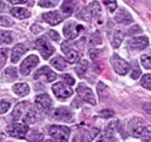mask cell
<instances>
[{
	"mask_svg": "<svg viewBox=\"0 0 151 142\" xmlns=\"http://www.w3.org/2000/svg\"><path fill=\"white\" fill-rule=\"evenodd\" d=\"M102 14V7L98 1H92L88 6H86L83 10L80 11V14H78V18H81L83 21L91 22L94 18H98Z\"/></svg>",
	"mask_w": 151,
	"mask_h": 142,
	"instance_id": "6da1fadb",
	"label": "cell"
},
{
	"mask_svg": "<svg viewBox=\"0 0 151 142\" xmlns=\"http://www.w3.org/2000/svg\"><path fill=\"white\" fill-rule=\"evenodd\" d=\"M51 137L57 142H68L70 136V129L63 125H52L48 130Z\"/></svg>",
	"mask_w": 151,
	"mask_h": 142,
	"instance_id": "7a4b0ae2",
	"label": "cell"
},
{
	"mask_svg": "<svg viewBox=\"0 0 151 142\" xmlns=\"http://www.w3.org/2000/svg\"><path fill=\"white\" fill-rule=\"evenodd\" d=\"M6 131L10 136L16 137V138H23L26 137L27 133H28V126L26 123H15L11 124L6 128Z\"/></svg>",
	"mask_w": 151,
	"mask_h": 142,
	"instance_id": "3957f363",
	"label": "cell"
},
{
	"mask_svg": "<svg viewBox=\"0 0 151 142\" xmlns=\"http://www.w3.org/2000/svg\"><path fill=\"white\" fill-rule=\"evenodd\" d=\"M52 118L55 121H60L65 123H71L74 122V113L68 108V107H57L52 112Z\"/></svg>",
	"mask_w": 151,
	"mask_h": 142,
	"instance_id": "277c9868",
	"label": "cell"
},
{
	"mask_svg": "<svg viewBox=\"0 0 151 142\" xmlns=\"http://www.w3.org/2000/svg\"><path fill=\"white\" fill-rule=\"evenodd\" d=\"M76 92L79 94V96L85 101L87 102V104H91V105H96V96L93 94L92 90L87 87L85 83H80L78 86V89H76Z\"/></svg>",
	"mask_w": 151,
	"mask_h": 142,
	"instance_id": "5b68a950",
	"label": "cell"
},
{
	"mask_svg": "<svg viewBox=\"0 0 151 142\" xmlns=\"http://www.w3.org/2000/svg\"><path fill=\"white\" fill-rule=\"evenodd\" d=\"M52 90H53V94L59 100H65L69 96H71V94H73V90L70 89V87L67 86L65 83H63V82L55 83L53 87H52Z\"/></svg>",
	"mask_w": 151,
	"mask_h": 142,
	"instance_id": "8992f818",
	"label": "cell"
},
{
	"mask_svg": "<svg viewBox=\"0 0 151 142\" xmlns=\"http://www.w3.org/2000/svg\"><path fill=\"white\" fill-rule=\"evenodd\" d=\"M36 47L39 49V52L41 53V57L44 59H48L51 57V54H53V52H55V47L51 46V44L47 41L46 37L39 39V40L36 41Z\"/></svg>",
	"mask_w": 151,
	"mask_h": 142,
	"instance_id": "52a82bcc",
	"label": "cell"
},
{
	"mask_svg": "<svg viewBox=\"0 0 151 142\" xmlns=\"http://www.w3.org/2000/svg\"><path fill=\"white\" fill-rule=\"evenodd\" d=\"M83 30V27L80 24H76L75 22H68L65 23L64 28H63V34H64V36L68 39V40H73V39H75L79 34L80 31Z\"/></svg>",
	"mask_w": 151,
	"mask_h": 142,
	"instance_id": "ba28073f",
	"label": "cell"
},
{
	"mask_svg": "<svg viewBox=\"0 0 151 142\" xmlns=\"http://www.w3.org/2000/svg\"><path fill=\"white\" fill-rule=\"evenodd\" d=\"M111 65L119 75H126L129 70L128 63L123 60L121 57H119L117 54H114L111 57Z\"/></svg>",
	"mask_w": 151,
	"mask_h": 142,
	"instance_id": "9c48e42d",
	"label": "cell"
},
{
	"mask_svg": "<svg viewBox=\"0 0 151 142\" xmlns=\"http://www.w3.org/2000/svg\"><path fill=\"white\" fill-rule=\"evenodd\" d=\"M35 105L37 107V110L47 113L50 110H51L52 106V101L51 98H50L47 94H40V95H36L35 96Z\"/></svg>",
	"mask_w": 151,
	"mask_h": 142,
	"instance_id": "30bf717a",
	"label": "cell"
},
{
	"mask_svg": "<svg viewBox=\"0 0 151 142\" xmlns=\"http://www.w3.org/2000/svg\"><path fill=\"white\" fill-rule=\"evenodd\" d=\"M32 107V105H30V102H28V101H22V102H19V104H17L16 106H15V108H14V111H12V113H11V119L12 121H18V119H21L22 117H24V114H26L27 112H28V110Z\"/></svg>",
	"mask_w": 151,
	"mask_h": 142,
	"instance_id": "8fae6325",
	"label": "cell"
},
{
	"mask_svg": "<svg viewBox=\"0 0 151 142\" xmlns=\"http://www.w3.org/2000/svg\"><path fill=\"white\" fill-rule=\"evenodd\" d=\"M56 73L48 66H42L37 70L34 75V80H41L45 82H53L56 80Z\"/></svg>",
	"mask_w": 151,
	"mask_h": 142,
	"instance_id": "7c38bea8",
	"label": "cell"
},
{
	"mask_svg": "<svg viewBox=\"0 0 151 142\" xmlns=\"http://www.w3.org/2000/svg\"><path fill=\"white\" fill-rule=\"evenodd\" d=\"M37 64H39V58H37L36 56L32 54V56L27 57L26 59L22 61V64H21V68H19L21 69V73L24 75V76L29 75L32 69H34Z\"/></svg>",
	"mask_w": 151,
	"mask_h": 142,
	"instance_id": "4fadbf2b",
	"label": "cell"
},
{
	"mask_svg": "<svg viewBox=\"0 0 151 142\" xmlns=\"http://www.w3.org/2000/svg\"><path fill=\"white\" fill-rule=\"evenodd\" d=\"M149 45V40L146 36H139V37H133L127 41V48L131 51H142L146 48Z\"/></svg>",
	"mask_w": 151,
	"mask_h": 142,
	"instance_id": "5bb4252c",
	"label": "cell"
},
{
	"mask_svg": "<svg viewBox=\"0 0 151 142\" xmlns=\"http://www.w3.org/2000/svg\"><path fill=\"white\" fill-rule=\"evenodd\" d=\"M143 119L142 118H133L129 121L128 123V133L134 136V137H139L143 129H144V125H143Z\"/></svg>",
	"mask_w": 151,
	"mask_h": 142,
	"instance_id": "9a60e30c",
	"label": "cell"
},
{
	"mask_svg": "<svg viewBox=\"0 0 151 142\" xmlns=\"http://www.w3.org/2000/svg\"><path fill=\"white\" fill-rule=\"evenodd\" d=\"M42 19L45 22H47L51 25H57L62 22V16L58 11H52V12H46V14L42 15Z\"/></svg>",
	"mask_w": 151,
	"mask_h": 142,
	"instance_id": "2e32d148",
	"label": "cell"
},
{
	"mask_svg": "<svg viewBox=\"0 0 151 142\" xmlns=\"http://www.w3.org/2000/svg\"><path fill=\"white\" fill-rule=\"evenodd\" d=\"M115 21L116 23H120V24H129L133 22V18L129 15V12H127L124 9H120L117 11V14L115 15Z\"/></svg>",
	"mask_w": 151,
	"mask_h": 142,
	"instance_id": "e0dca14e",
	"label": "cell"
},
{
	"mask_svg": "<svg viewBox=\"0 0 151 142\" xmlns=\"http://www.w3.org/2000/svg\"><path fill=\"white\" fill-rule=\"evenodd\" d=\"M27 52V47L26 45H22V44H18L16 45L14 48H12V53H11V61L12 63H17L21 57Z\"/></svg>",
	"mask_w": 151,
	"mask_h": 142,
	"instance_id": "ac0fdd59",
	"label": "cell"
},
{
	"mask_svg": "<svg viewBox=\"0 0 151 142\" xmlns=\"http://www.w3.org/2000/svg\"><path fill=\"white\" fill-rule=\"evenodd\" d=\"M12 90L15 92V94H17L19 96H26L27 94H29L30 88L27 83H17L12 87Z\"/></svg>",
	"mask_w": 151,
	"mask_h": 142,
	"instance_id": "d6986e66",
	"label": "cell"
},
{
	"mask_svg": "<svg viewBox=\"0 0 151 142\" xmlns=\"http://www.w3.org/2000/svg\"><path fill=\"white\" fill-rule=\"evenodd\" d=\"M76 5H78V0H64V3H63L60 6V10L64 12V14L70 15L74 12Z\"/></svg>",
	"mask_w": 151,
	"mask_h": 142,
	"instance_id": "ffe728a7",
	"label": "cell"
},
{
	"mask_svg": "<svg viewBox=\"0 0 151 142\" xmlns=\"http://www.w3.org/2000/svg\"><path fill=\"white\" fill-rule=\"evenodd\" d=\"M11 14L18 19H24L30 17V12L27 9H22V7H14L11 10Z\"/></svg>",
	"mask_w": 151,
	"mask_h": 142,
	"instance_id": "44dd1931",
	"label": "cell"
},
{
	"mask_svg": "<svg viewBox=\"0 0 151 142\" xmlns=\"http://www.w3.org/2000/svg\"><path fill=\"white\" fill-rule=\"evenodd\" d=\"M26 138L28 140V142H44V136L41 133L36 131V130H30L27 133Z\"/></svg>",
	"mask_w": 151,
	"mask_h": 142,
	"instance_id": "7402d4cb",
	"label": "cell"
},
{
	"mask_svg": "<svg viewBox=\"0 0 151 142\" xmlns=\"http://www.w3.org/2000/svg\"><path fill=\"white\" fill-rule=\"evenodd\" d=\"M64 53L67 56L68 63H70V64H74V63H76V61L80 60V53L78 52V51L73 49V48H68Z\"/></svg>",
	"mask_w": 151,
	"mask_h": 142,
	"instance_id": "603a6c76",
	"label": "cell"
},
{
	"mask_svg": "<svg viewBox=\"0 0 151 142\" xmlns=\"http://www.w3.org/2000/svg\"><path fill=\"white\" fill-rule=\"evenodd\" d=\"M23 121H24V123H26V124H33V123H35L37 121V113H36V111L33 107H30L28 110V112L24 114Z\"/></svg>",
	"mask_w": 151,
	"mask_h": 142,
	"instance_id": "cb8c5ba5",
	"label": "cell"
},
{
	"mask_svg": "<svg viewBox=\"0 0 151 142\" xmlns=\"http://www.w3.org/2000/svg\"><path fill=\"white\" fill-rule=\"evenodd\" d=\"M98 134H99V130H98V129L92 128V129H90V130L83 131L81 140H82L83 142H91L94 137H97V135H98Z\"/></svg>",
	"mask_w": 151,
	"mask_h": 142,
	"instance_id": "d4e9b609",
	"label": "cell"
},
{
	"mask_svg": "<svg viewBox=\"0 0 151 142\" xmlns=\"http://www.w3.org/2000/svg\"><path fill=\"white\" fill-rule=\"evenodd\" d=\"M51 65H52L55 69L62 71V70H64V69H65V66H67V61L63 59V58H60V57H56V58L51 59Z\"/></svg>",
	"mask_w": 151,
	"mask_h": 142,
	"instance_id": "484cf974",
	"label": "cell"
},
{
	"mask_svg": "<svg viewBox=\"0 0 151 142\" xmlns=\"http://www.w3.org/2000/svg\"><path fill=\"white\" fill-rule=\"evenodd\" d=\"M3 77L4 80L7 81V82H11L17 78V71L15 68H7L4 72H3Z\"/></svg>",
	"mask_w": 151,
	"mask_h": 142,
	"instance_id": "4316f807",
	"label": "cell"
},
{
	"mask_svg": "<svg viewBox=\"0 0 151 142\" xmlns=\"http://www.w3.org/2000/svg\"><path fill=\"white\" fill-rule=\"evenodd\" d=\"M87 69H88V61L85 60V59H82V60H79V64L76 65V68H75V71H76L78 76L82 77V76L86 73Z\"/></svg>",
	"mask_w": 151,
	"mask_h": 142,
	"instance_id": "83f0119b",
	"label": "cell"
},
{
	"mask_svg": "<svg viewBox=\"0 0 151 142\" xmlns=\"http://www.w3.org/2000/svg\"><path fill=\"white\" fill-rule=\"evenodd\" d=\"M129 70H131V77L133 80H138V78H139V76L142 75V70H140L139 65H138V63L135 60L131 63Z\"/></svg>",
	"mask_w": 151,
	"mask_h": 142,
	"instance_id": "f1b7e54d",
	"label": "cell"
},
{
	"mask_svg": "<svg viewBox=\"0 0 151 142\" xmlns=\"http://www.w3.org/2000/svg\"><path fill=\"white\" fill-rule=\"evenodd\" d=\"M97 142H114V135L111 131L106 130L97 135Z\"/></svg>",
	"mask_w": 151,
	"mask_h": 142,
	"instance_id": "f546056e",
	"label": "cell"
},
{
	"mask_svg": "<svg viewBox=\"0 0 151 142\" xmlns=\"http://www.w3.org/2000/svg\"><path fill=\"white\" fill-rule=\"evenodd\" d=\"M123 37H124V34L121 30H116L114 34V37H112V46L115 48H119L123 41Z\"/></svg>",
	"mask_w": 151,
	"mask_h": 142,
	"instance_id": "4dcf8cb0",
	"label": "cell"
},
{
	"mask_svg": "<svg viewBox=\"0 0 151 142\" xmlns=\"http://www.w3.org/2000/svg\"><path fill=\"white\" fill-rule=\"evenodd\" d=\"M102 44V35L99 33H93L91 36H90V41H88V46L91 47H94V46H98Z\"/></svg>",
	"mask_w": 151,
	"mask_h": 142,
	"instance_id": "1f68e13d",
	"label": "cell"
},
{
	"mask_svg": "<svg viewBox=\"0 0 151 142\" xmlns=\"http://www.w3.org/2000/svg\"><path fill=\"white\" fill-rule=\"evenodd\" d=\"M97 92L99 94V98H105L108 95V87L103 82H99L97 84Z\"/></svg>",
	"mask_w": 151,
	"mask_h": 142,
	"instance_id": "d6a6232c",
	"label": "cell"
},
{
	"mask_svg": "<svg viewBox=\"0 0 151 142\" xmlns=\"http://www.w3.org/2000/svg\"><path fill=\"white\" fill-rule=\"evenodd\" d=\"M140 84H142L144 88L151 90V73H146V75H144V76L142 77Z\"/></svg>",
	"mask_w": 151,
	"mask_h": 142,
	"instance_id": "836d02e7",
	"label": "cell"
},
{
	"mask_svg": "<svg viewBox=\"0 0 151 142\" xmlns=\"http://www.w3.org/2000/svg\"><path fill=\"white\" fill-rule=\"evenodd\" d=\"M139 137L142 140L146 141V142L151 141V126H144V129H143V131H142Z\"/></svg>",
	"mask_w": 151,
	"mask_h": 142,
	"instance_id": "e575fe53",
	"label": "cell"
},
{
	"mask_svg": "<svg viewBox=\"0 0 151 142\" xmlns=\"http://www.w3.org/2000/svg\"><path fill=\"white\" fill-rule=\"evenodd\" d=\"M59 3V0H40L39 6L41 7H55Z\"/></svg>",
	"mask_w": 151,
	"mask_h": 142,
	"instance_id": "d590c367",
	"label": "cell"
},
{
	"mask_svg": "<svg viewBox=\"0 0 151 142\" xmlns=\"http://www.w3.org/2000/svg\"><path fill=\"white\" fill-rule=\"evenodd\" d=\"M12 41V34L10 31H1L0 33V42L10 44Z\"/></svg>",
	"mask_w": 151,
	"mask_h": 142,
	"instance_id": "8d00e7d4",
	"label": "cell"
},
{
	"mask_svg": "<svg viewBox=\"0 0 151 142\" xmlns=\"http://www.w3.org/2000/svg\"><path fill=\"white\" fill-rule=\"evenodd\" d=\"M104 5L106 6L109 12H114L117 9V4H116V0H103Z\"/></svg>",
	"mask_w": 151,
	"mask_h": 142,
	"instance_id": "74e56055",
	"label": "cell"
},
{
	"mask_svg": "<svg viewBox=\"0 0 151 142\" xmlns=\"http://www.w3.org/2000/svg\"><path fill=\"white\" fill-rule=\"evenodd\" d=\"M140 61H142L143 66H144L145 69H151V56H149V54L142 56Z\"/></svg>",
	"mask_w": 151,
	"mask_h": 142,
	"instance_id": "f35d334b",
	"label": "cell"
},
{
	"mask_svg": "<svg viewBox=\"0 0 151 142\" xmlns=\"http://www.w3.org/2000/svg\"><path fill=\"white\" fill-rule=\"evenodd\" d=\"M7 51L9 49H6V48H1V49H0V69H1L5 65V63H6Z\"/></svg>",
	"mask_w": 151,
	"mask_h": 142,
	"instance_id": "ab89813d",
	"label": "cell"
},
{
	"mask_svg": "<svg viewBox=\"0 0 151 142\" xmlns=\"http://www.w3.org/2000/svg\"><path fill=\"white\" fill-rule=\"evenodd\" d=\"M114 114H115V112L110 108H104L99 112V116L102 118H111V117H114Z\"/></svg>",
	"mask_w": 151,
	"mask_h": 142,
	"instance_id": "60d3db41",
	"label": "cell"
},
{
	"mask_svg": "<svg viewBox=\"0 0 151 142\" xmlns=\"http://www.w3.org/2000/svg\"><path fill=\"white\" fill-rule=\"evenodd\" d=\"M120 126H121V123H120V121H114V122H111V123H109V125H108V130L109 131H119L120 130Z\"/></svg>",
	"mask_w": 151,
	"mask_h": 142,
	"instance_id": "b9f144b4",
	"label": "cell"
},
{
	"mask_svg": "<svg viewBox=\"0 0 151 142\" xmlns=\"http://www.w3.org/2000/svg\"><path fill=\"white\" fill-rule=\"evenodd\" d=\"M14 24L12 19L7 16H0V25H3V27H11V25Z\"/></svg>",
	"mask_w": 151,
	"mask_h": 142,
	"instance_id": "7bdbcfd3",
	"label": "cell"
},
{
	"mask_svg": "<svg viewBox=\"0 0 151 142\" xmlns=\"http://www.w3.org/2000/svg\"><path fill=\"white\" fill-rule=\"evenodd\" d=\"M142 33V28L139 27V25H133L132 28H129V30H128V36H134V35H138V34H140Z\"/></svg>",
	"mask_w": 151,
	"mask_h": 142,
	"instance_id": "ee69618b",
	"label": "cell"
},
{
	"mask_svg": "<svg viewBox=\"0 0 151 142\" xmlns=\"http://www.w3.org/2000/svg\"><path fill=\"white\" fill-rule=\"evenodd\" d=\"M9 108H10V104H9V102H6V101H1V102H0V114L6 113Z\"/></svg>",
	"mask_w": 151,
	"mask_h": 142,
	"instance_id": "f6af8a7d",
	"label": "cell"
},
{
	"mask_svg": "<svg viewBox=\"0 0 151 142\" xmlns=\"http://www.w3.org/2000/svg\"><path fill=\"white\" fill-rule=\"evenodd\" d=\"M63 80H64V82H65L68 86H73V84L75 83V80L70 75H68V73H65L64 76H63Z\"/></svg>",
	"mask_w": 151,
	"mask_h": 142,
	"instance_id": "bcb514c9",
	"label": "cell"
},
{
	"mask_svg": "<svg viewBox=\"0 0 151 142\" xmlns=\"http://www.w3.org/2000/svg\"><path fill=\"white\" fill-rule=\"evenodd\" d=\"M48 36L51 37L53 41H59V34L57 31H55V30H50L48 31Z\"/></svg>",
	"mask_w": 151,
	"mask_h": 142,
	"instance_id": "7dc6e473",
	"label": "cell"
},
{
	"mask_svg": "<svg viewBox=\"0 0 151 142\" xmlns=\"http://www.w3.org/2000/svg\"><path fill=\"white\" fill-rule=\"evenodd\" d=\"M90 57L92 58V60H97L98 57H99V51H97V49L90 51Z\"/></svg>",
	"mask_w": 151,
	"mask_h": 142,
	"instance_id": "c3c4849f",
	"label": "cell"
},
{
	"mask_svg": "<svg viewBox=\"0 0 151 142\" xmlns=\"http://www.w3.org/2000/svg\"><path fill=\"white\" fill-rule=\"evenodd\" d=\"M41 30H42V28L40 27V25H37V24H34L33 27H32V31L35 33V34H37V33L41 31Z\"/></svg>",
	"mask_w": 151,
	"mask_h": 142,
	"instance_id": "681fc988",
	"label": "cell"
},
{
	"mask_svg": "<svg viewBox=\"0 0 151 142\" xmlns=\"http://www.w3.org/2000/svg\"><path fill=\"white\" fill-rule=\"evenodd\" d=\"M143 108L147 112V113H150L151 114V102H147V104H144L143 105Z\"/></svg>",
	"mask_w": 151,
	"mask_h": 142,
	"instance_id": "f907efd6",
	"label": "cell"
},
{
	"mask_svg": "<svg viewBox=\"0 0 151 142\" xmlns=\"http://www.w3.org/2000/svg\"><path fill=\"white\" fill-rule=\"evenodd\" d=\"M9 1L11 3V4H15V5H17V4H26L28 0H9Z\"/></svg>",
	"mask_w": 151,
	"mask_h": 142,
	"instance_id": "816d5d0a",
	"label": "cell"
},
{
	"mask_svg": "<svg viewBox=\"0 0 151 142\" xmlns=\"http://www.w3.org/2000/svg\"><path fill=\"white\" fill-rule=\"evenodd\" d=\"M6 9V6L3 4V3H0V12H1V11H4Z\"/></svg>",
	"mask_w": 151,
	"mask_h": 142,
	"instance_id": "f5cc1de1",
	"label": "cell"
},
{
	"mask_svg": "<svg viewBox=\"0 0 151 142\" xmlns=\"http://www.w3.org/2000/svg\"><path fill=\"white\" fill-rule=\"evenodd\" d=\"M45 142H55V141H53V140H51V138H50V140H46Z\"/></svg>",
	"mask_w": 151,
	"mask_h": 142,
	"instance_id": "db71d44e",
	"label": "cell"
}]
</instances>
